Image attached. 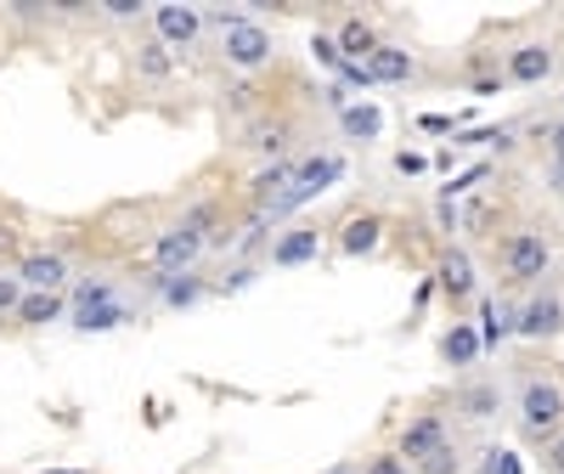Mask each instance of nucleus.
<instances>
[{
  "label": "nucleus",
  "instance_id": "1",
  "mask_svg": "<svg viewBox=\"0 0 564 474\" xmlns=\"http://www.w3.org/2000/svg\"><path fill=\"white\" fill-rule=\"evenodd\" d=\"M513 423L531 446H547L564 435V385L553 373H520V390H513Z\"/></svg>",
  "mask_w": 564,
  "mask_h": 474
},
{
  "label": "nucleus",
  "instance_id": "2",
  "mask_svg": "<svg viewBox=\"0 0 564 474\" xmlns=\"http://www.w3.org/2000/svg\"><path fill=\"white\" fill-rule=\"evenodd\" d=\"M497 266L508 282H520V289H542L553 277V237L542 226H513L497 249Z\"/></svg>",
  "mask_w": 564,
  "mask_h": 474
},
{
  "label": "nucleus",
  "instance_id": "3",
  "mask_svg": "<svg viewBox=\"0 0 564 474\" xmlns=\"http://www.w3.org/2000/svg\"><path fill=\"white\" fill-rule=\"evenodd\" d=\"M215 29H220V57H226V68H238V74H260L271 57H276V40H271V29L265 23H254V18H238V12H220L215 18Z\"/></svg>",
  "mask_w": 564,
  "mask_h": 474
},
{
  "label": "nucleus",
  "instance_id": "4",
  "mask_svg": "<svg viewBox=\"0 0 564 474\" xmlns=\"http://www.w3.org/2000/svg\"><path fill=\"white\" fill-rule=\"evenodd\" d=\"M209 249V237L198 231V226H186V220H175V226H164L159 237H153V249H148V266L159 271V277H181V271H193V260Z\"/></svg>",
  "mask_w": 564,
  "mask_h": 474
},
{
  "label": "nucleus",
  "instance_id": "5",
  "mask_svg": "<svg viewBox=\"0 0 564 474\" xmlns=\"http://www.w3.org/2000/svg\"><path fill=\"white\" fill-rule=\"evenodd\" d=\"M334 181H345V153H316V159H305L300 164V175H294V186H289V193H282L265 215L271 220H282V215H294L305 198H316V193H327V186H334Z\"/></svg>",
  "mask_w": 564,
  "mask_h": 474
},
{
  "label": "nucleus",
  "instance_id": "6",
  "mask_svg": "<svg viewBox=\"0 0 564 474\" xmlns=\"http://www.w3.org/2000/svg\"><path fill=\"white\" fill-rule=\"evenodd\" d=\"M513 334L542 345V340H558L564 334V289H553V282H542V289L513 311Z\"/></svg>",
  "mask_w": 564,
  "mask_h": 474
},
{
  "label": "nucleus",
  "instance_id": "7",
  "mask_svg": "<svg viewBox=\"0 0 564 474\" xmlns=\"http://www.w3.org/2000/svg\"><path fill=\"white\" fill-rule=\"evenodd\" d=\"M435 289L446 294L452 311L480 305V271H475V260H468V249H446V255H441V266H435Z\"/></svg>",
  "mask_w": 564,
  "mask_h": 474
},
{
  "label": "nucleus",
  "instance_id": "8",
  "mask_svg": "<svg viewBox=\"0 0 564 474\" xmlns=\"http://www.w3.org/2000/svg\"><path fill=\"white\" fill-rule=\"evenodd\" d=\"M74 305H79V311H74V316H79L74 327H85V334H108V327L130 322V311H124V300H119L113 282H90V289H79Z\"/></svg>",
  "mask_w": 564,
  "mask_h": 474
},
{
  "label": "nucleus",
  "instance_id": "9",
  "mask_svg": "<svg viewBox=\"0 0 564 474\" xmlns=\"http://www.w3.org/2000/svg\"><path fill=\"white\" fill-rule=\"evenodd\" d=\"M289 141H300V125H294L289 114H260V119L243 130V148H249L254 159H265V164L289 159Z\"/></svg>",
  "mask_w": 564,
  "mask_h": 474
},
{
  "label": "nucleus",
  "instance_id": "10",
  "mask_svg": "<svg viewBox=\"0 0 564 474\" xmlns=\"http://www.w3.org/2000/svg\"><path fill=\"white\" fill-rule=\"evenodd\" d=\"M553 68H558V52L547 40H520L508 52V63H502V79H513V85H547Z\"/></svg>",
  "mask_w": 564,
  "mask_h": 474
},
{
  "label": "nucleus",
  "instance_id": "11",
  "mask_svg": "<svg viewBox=\"0 0 564 474\" xmlns=\"http://www.w3.org/2000/svg\"><path fill=\"white\" fill-rule=\"evenodd\" d=\"M452 407H457V418H468V423H491V418L508 407V396H502L497 378H463V385L452 390Z\"/></svg>",
  "mask_w": 564,
  "mask_h": 474
},
{
  "label": "nucleus",
  "instance_id": "12",
  "mask_svg": "<svg viewBox=\"0 0 564 474\" xmlns=\"http://www.w3.org/2000/svg\"><path fill=\"white\" fill-rule=\"evenodd\" d=\"M18 282L29 294H63L68 289V260L57 249H34L18 260Z\"/></svg>",
  "mask_w": 564,
  "mask_h": 474
},
{
  "label": "nucleus",
  "instance_id": "13",
  "mask_svg": "<svg viewBox=\"0 0 564 474\" xmlns=\"http://www.w3.org/2000/svg\"><path fill=\"white\" fill-rule=\"evenodd\" d=\"M452 435H446V418L441 412H417L412 423H401V435H395V452L406 457V463H423L430 452H441Z\"/></svg>",
  "mask_w": 564,
  "mask_h": 474
},
{
  "label": "nucleus",
  "instance_id": "14",
  "mask_svg": "<svg viewBox=\"0 0 564 474\" xmlns=\"http://www.w3.org/2000/svg\"><path fill=\"white\" fill-rule=\"evenodd\" d=\"M316 255H322V226H316V220H294V226L271 244V266H276V271H289V266H311Z\"/></svg>",
  "mask_w": 564,
  "mask_h": 474
},
{
  "label": "nucleus",
  "instance_id": "15",
  "mask_svg": "<svg viewBox=\"0 0 564 474\" xmlns=\"http://www.w3.org/2000/svg\"><path fill=\"white\" fill-rule=\"evenodd\" d=\"M153 29H159V40L170 45V52H186V45L204 34V12H198V7H181V0H170V7H153Z\"/></svg>",
  "mask_w": 564,
  "mask_h": 474
},
{
  "label": "nucleus",
  "instance_id": "16",
  "mask_svg": "<svg viewBox=\"0 0 564 474\" xmlns=\"http://www.w3.org/2000/svg\"><path fill=\"white\" fill-rule=\"evenodd\" d=\"M480 356H486V340H480V327H475V322H452L446 334H441V362H446V367L468 373Z\"/></svg>",
  "mask_w": 564,
  "mask_h": 474
},
{
  "label": "nucleus",
  "instance_id": "17",
  "mask_svg": "<svg viewBox=\"0 0 564 474\" xmlns=\"http://www.w3.org/2000/svg\"><path fill=\"white\" fill-rule=\"evenodd\" d=\"M130 74L141 85H170L175 79V52H170L164 40H141L135 52H130Z\"/></svg>",
  "mask_w": 564,
  "mask_h": 474
},
{
  "label": "nucleus",
  "instance_id": "18",
  "mask_svg": "<svg viewBox=\"0 0 564 474\" xmlns=\"http://www.w3.org/2000/svg\"><path fill=\"white\" fill-rule=\"evenodd\" d=\"M367 68H372V85H406V79H417V57L406 52V45H390V40L367 57Z\"/></svg>",
  "mask_w": 564,
  "mask_h": 474
},
{
  "label": "nucleus",
  "instance_id": "19",
  "mask_svg": "<svg viewBox=\"0 0 564 474\" xmlns=\"http://www.w3.org/2000/svg\"><path fill=\"white\" fill-rule=\"evenodd\" d=\"M379 244H384V220L379 215H350L345 226H339V255H379Z\"/></svg>",
  "mask_w": 564,
  "mask_h": 474
},
{
  "label": "nucleus",
  "instance_id": "20",
  "mask_svg": "<svg viewBox=\"0 0 564 474\" xmlns=\"http://www.w3.org/2000/svg\"><path fill=\"white\" fill-rule=\"evenodd\" d=\"M334 40H339L345 63H367V57H372V52H379V45H384V40H379V29H372L367 18H345Z\"/></svg>",
  "mask_w": 564,
  "mask_h": 474
},
{
  "label": "nucleus",
  "instance_id": "21",
  "mask_svg": "<svg viewBox=\"0 0 564 474\" xmlns=\"http://www.w3.org/2000/svg\"><path fill=\"white\" fill-rule=\"evenodd\" d=\"M480 340H486V351H497L502 340H513V311L502 300H491V294H480Z\"/></svg>",
  "mask_w": 564,
  "mask_h": 474
},
{
  "label": "nucleus",
  "instance_id": "22",
  "mask_svg": "<svg viewBox=\"0 0 564 474\" xmlns=\"http://www.w3.org/2000/svg\"><path fill=\"white\" fill-rule=\"evenodd\" d=\"M68 316V294H23L18 322L23 327H45V322H63Z\"/></svg>",
  "mask_w": 564,
  "mask_h": 474
},
{
  "label": "nucleus",
  "instance_id": "23",
  "mask_svg": "<svg viewBox=\"0 0 564 474\" xmlns=\"http://www.w3.org/2000/svg\"><path fill=\"white\" fill-rule=\"evenodd\" d=\"M339 130H345L350 141H379V130H384V114L372 108V103H350V108L339 114Z\"/></svg>",
  "mask_w": 564,
  "mask_h": 474
},
{
  "label": "nucleus",
  "instance_id": "24",
  "mask_svg": "<svg viewBox=\"0 0 564 474\" xmlns=\"http://www.w3.org/2000/svg\"><path fill=\"white\" fill-rule=\"evenodd\" d=\"M159 300H164L170 311L198 305V300H204V277H193V271H181V277H159Z\"/></svg>",
  "mask_w": 564,
  "mask_h": 474
},
{
  "label": "nucleus",
  "instance_id": "25",
  "mask_svg": "<svg viewBox=\"0 0 564 474\" xmlns=\"http://www.w3.org/2000/svg\"><path fill=\"white\" fill-rule=\"evenodd\" d=\"M417 474H463V446L457 441H446L441 452H430V457H423V463H412Z\"/></svg>",
  "mask_w": 564,
  "mask_h": 474
},
{
  "label": "nucleus",
  "instance_id": "26",
  "mask_svg": "<svg viewBox=\"0 0 564 474\" xmlns=\"http://www.w3.org/2000/svg\"><path fill=\"white\" fill-rule=\"evenodd\" d=\"M311 57H316L322 68H334V74L345 68V52H339V40H334V34H316V40H311Z\"/></svg>",
  "mask_w": 564,
  "mask_h": 474
},
{
  "label": "nucleus",
  "instance_id": "27",
  "mask_svg": "<svg viewBox=\"0 0 564 474\" xmlns=\"http://www.w3.org/2000/svg\"><path fill=\"white\" fill-rule=\"evenodd\" d=\"M361 474H412V463H406L401 452H372V457L361 463Z\"/></svg>",
  "mask_w": 564,
  "mask_h": 474
},
{
  "label": "nucleus",
  "instance_id": "28",
  "mask_svg": "<svg viewBox=\"0 0 564 474\" xmlns=\"http://www.w3.org/2000/svg\"><path fill=\"white\" fill-rule=\"evenodd\" d=\"M23 294H29V289H23V282H18V271H12V277H0V311H12V316H18Z\"/></svg>",
  "mask_w": 564,
  "mask_h": 474
},
{
  "label": "nucleus",
  "instance_id": "29",
  "mask_svg": "<svg viewBox=\"0 0 564 474\" xmlns=\"http://www.w3.org/2000/svg\"><path fill=\"white\" fill-rule=\"evenodd\" d=\"M148 7L141 0H102V18H113V23H124V18H141Z\"/></svg>",
  "mask_w": 564,
  "mask_h": 474
},
{
  "label": "nucleus",
  "instance_id": "30",
  "mask_svg": "<svg viewBox=\"0 0 564 474\" xmlns=\"http://www.w3.org/2000/svg\"><path fill=\"white\" fill-rule=\"evenodd\" d=\"M486 457H491V468H486V474H525L520 452H486Z\"/></svg>",
  "mask_w": 564,
  "mask_h": 474
},
{
  "label": "nucleus",
  "instance_id": "31",
  "mask_svg": "<svg viewBox=\"0 0 564 474\" xmlns=\"http://www.w3.org/2000/svg\"><path fill=\"white\" fill-rule=\"evenodd\" d=\"M542 474H564V435L542 446Z\"/></svg>",
  "mask_w": 564,
  "mask_h": 474
},
{
  "label": "nucleus",
  "instance_id": "32",
  "mask_svg": "<svg viewBox=\"0 0 564 474\" xmlns=\"http://www.w3.org/2000/svg\"><path fill=\"white\" fill-rule=\"evenodd\" d=\"M547 159H553V164H564V119H553V125H547Z\"/></svg>",
  "mask_w": 564,
  "mask_h": 474
},
{
  "label": "nucleus",
  "instance_id": "33",
  "mask_svg": "<svg viewBox=\"0 0 564 474\" xmlns=\"http://www.w3.org/2000/svg\"><path fill=\"white\" fill-rule=\"evenodd\" d=\"M395 170L401 175H423V170H430V159H423V153H395Z\"/></svg>",
  "mask_w": 564,
  "mask_h": 474
},
{
  "label": "nucleus",
  "instance_id": "34",
  "mask_svg": "<svg viewBox=\"0 0 564 474\" xmlns=\"http://www.w3.org/2000/svg\"><path fill=\"white\" fill-rule=\"evenodd\" d=\"M542 186H547L553 198H564V164H553V159H547V175H542Z\"/></svg>",
  "mask_w": 564,
  "mask_h": 474
},
{
  "label": "nucleus",
  "instance_id": "35",
  "mask_svg": "<svg viewBox=\"0 0 564 474\" xmlns=\"http://www.w3.org/2000/svg\"><path fill=\"white\" fill-rule=\"evenodd\" d=\"M417 130H430V136H446V130H452V119H446V114H423V119H417Z\"/></svg>",
  "mask_w": 564,
  "mask_h": 474
},
{
  "label": "nucleus",
  "instance_id": "36",
  "mask_svg": "<svg viewBox=\"0 0 564 474\" xmlns=\"http://www.w3.org/2000/svg\"><path fill=\"white\" fill-rule=\"evenodd\" d=\"M7 255H18V231L0 220V260H7ZM18 260H23V255H18Z\"/></svg>",
  "mask_w": 564,
  "mask_h": 474
},
{
  "label": "nucleus",
  "instance_id": "37",
  "mask_svg": "<svg viewBox=\"0 0 564 474\" xmlns=\"http://www.w3.org/2000/svg\"><path fill=\"white\" fill-rule=\"evenodd\" d=\"M435 215H441V226H446V231H457V204H452L446 193H441V204H435Z\"/></svg>",
  "mask_w": 564,
  "mask_h": 474
},
{
  "label": "nucleus",
  "instance_id": "38",
  "mask_svg": "<svg viewBox=\"0 0 564 474\" xmlns=\"http://www.w3.org/2000/svg\"><path fill=\"white\" fill-rule=\"evenodd\" d=\"M327 474H361V463H334V468H327Z\"/></svg>",
  "mask_w": 564,
  "mask_h": 474
},
{
  "label": "nucleus",
  "instance_id": "39",
  "mask_svg": "<svg viewBox=\"0 0 564 474\" xmlns=\"http://www.w3.org/2000/svg\"><path fill=\"white\" fill-rule=\"evenodd\" d=\"M45 474H85V468H45Z\"/></svg>",
  "mask_w": 564,
  "mask_h": 474
}]
</instances>
